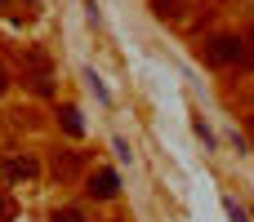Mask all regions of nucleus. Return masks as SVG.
<instances>
[{"label":"nucleus","mask_w":254,"mask_h":222,"mask_svg":"<svg viewBox=\"0 0 254 222\" xmlns=\"http://www.w3.org/2000/svg\"><path fill=\"white\" fill-rule=\"evenodd\" d=\"M237 58H241V40H232V36L210 40V62H237Z\"/></svg>","instance_id":"obj_1"},{"label":"nucleus","mask_w":254,"mask_h":222,"mask_svg":"<svg viewBox=\"0 0 254 222\" xmlns=\"http://www.w3.org/2000/svg\"><path fill=\"white\" fill-rule=\"evenodd\" d=\"M89 196L112 200V196H116V174H112V169H98V174H94V182H89Z\"/></svg>","instance_id":"obj_2"},{"label":"nucleus","mask_w":254,"mask_h":222,"mask_svg":"<svg viewBox=\"0 0 254 222\" xmlns=\"http://www.w3.org/2000/svg\"><path fill=\"white\" fill-rule=\"evenodd\" d=\"M54 222H85L80 209H54Z\"/></svg>","instance_id":"obj_3"},{"label":"nucleus","mask_w":254,"mask_h":222,"mask_svg":"<svg viewBox=\"0 0 254 222\" xmlns=\"http://www.w3.org/2000/svg\"><path fill=\"white\" fill-rule=\"evenodd\" d=\"M85 80H89V85H94V93H98V98H103V102H107V98H112V93H107V85H103V80H98V76H94V71H85Z\"/></svg>","instance_id":"obj_4"},{"label":"nucleus","mask_w":254,"mask_h":222,"mask_svg":"<svg viewBox=\"0 0 254 222\" xmlns=\"http://www.w3.org/2000/svg\"><path fill=\"white\" fill-rule=\"evenodd\" d=\"M63 125H67V133H80V116L76 111H63Z\"/></svg>","instance_id":"obj_5"},{"label":"nucleus","mask_w":254,"mask_h":222,"mask_svg":"<svg viewBox=\"0 0 254 222\" xmlns=\"http://www.w3.org/2000/svg\"><path fill=\"white\" fill-rule=\"evenodd\" d=\"M223 205H228V214H232V222H246V209H241L237 200H223Z\"/></svg>","instance_id":"obj_6"},{"label":"nucleus","mask_w":254,"mask_h":222,"mask_svg":"<svg viewBox=\"0 0 254 222\" xmlns=\"http://www.w3.org/2000/svg\"><path fill=\"white\" fill-rule=\"evenodd\" d=\"M0 209H4V200H0Z\"/></svg>","instance_id":"obj_7"},{"label":"nucleus","mask_w":254,"mask_h":222,"mask_svg":"<svg viewBox=\"0 0 254 222\" xmlns=\"http://www.w3.org/2000/svg\"><path fill=\"white\" fill-rule=\"evenodd\" d=\"M0 89H4V80H0Z\"/></svg>","instance_id":"obj_8"},{"label":"nucleus","mask_w":254,"mask_h":222,"mask_svg":"<svg viewBox=\"0 0 254 222\" xmlns=\"http://www.w3.org/2000/svg\"><path fill=\"white\" fill-rule=\"evenodd\" d=\"M250 129H254V120H250Z\"/></svg>","instance_id":"obj_9"}]
</instances>
